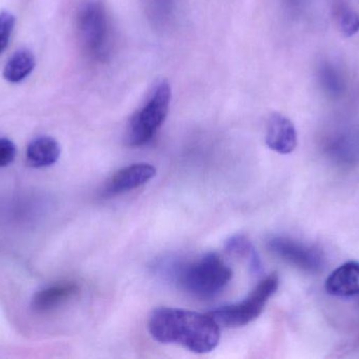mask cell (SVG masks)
<instances>
[{"mask_svg":"<svg viewBox=\"0 0 359 359\" xmlns=\"http://www.w3.org/2000/svg\"><path fill=\"white\" fill-rule=\"evenodd\" d=\"M149 331L159 343L176 344L196 354L213 351L221 339L219 326L209 314L175 308L154 310Z\"/></svg>","mask_w":359,"mask_h":359,"instance_id":"1","label":"cell"},{"mask_svg":"<svg viewBox=\"0 0 359 359\" xmlns=\"http://www.w3.org/2000/svg\"><path fill=\"white\" fill-rule=\"evenodd\" d=\"M166 267V273L180 288L200 299L219 294L232 278L231 269L217 253H207L196 261Z\"/></svg>","mask_w":359,"mask_h":359,"instance_id":"2","label":"cell"},{"mask_svg":"<svg viewBox=\"0 0 359 359\" xmlns=\"http://www.w3.org/2000/svg\"><path fill=\"white\" fill-rule=\"evenodd\" d=\"M172 90L165 80L154 88L147 103L130 118L128 128V143L132 147L147 145L165 122L170 110Z\"/></svg>","mask_w":359,"mask_h":359,"instance_id":"3","label":"cell"},{"mask_svg":"<svg viewBox=\"0 0 359 359\" xmlns=\"http://www.w3.org/2000/svg\"><path fill=\"white\" fill-rule=\"evenodd\" d=\"M77 27L80 41L88 55L97 60L109 56L111 30L107 10L98 0H86L78 10Z\"/></svg>","mask_w":359,"mask_h":359,"instance_id":"4","label":"cell"},{"mask_svg":"<svg viewBox=\"0 0 359 359\" xmlns=\"http://www.w3.org/2000/svg\"><path fill=\"white\" fill-rule=\"evenodd\" d=\"M280 285L278 274H270L264 278L251 294L242 303L217 308L209 312V315L219 327L238 328L257 320L265 309L269 299L276 294Z\"/></svg>","mask_w":359,"mask_h":359,"instance_id":"5","label":"cell"},{"mask_svg":"<svg viewBox=\"0 0 359 359\" xmlns=\"http://www.w3.org/2000/svg\"><path fill=\"white\" fill-rule=\"evenodd\" d=\"M267 247L274 256L302 271L316 274L324 269V253L311 244L286 236H273L268 240Z\"/></svg>","mask_w":359,"mask_h":359,"instance_id":"6","label":"cell"},{"mask_svg":"<svg viewBox=\"0 0 359 359\" xmlns=\"http://www.w3.org/2000/svg\"><path fill=\"white\" fill-rule=\"evenodd\" d=\"M156 174L157 170L153 164L145 162L130 164L118 171L107 181L101 190V195L111 197L138 189L151 181Z\"/></svg>","mask_w":359,"mask_h":359,"instance_id":"7","label":"cell"},{"mask_svg":"<svg viewBox=\"0 0 359 359\" xmlns=\"http://www.w3.org/2000/svg\"><path fill=\"white\" fill-rule=\"evenodd\" d=\"M266 143L276 153H292L297 145V133L293 122L282 114H272L267 122Z\"/></svg>","mask_w":359,"mask_h":359,"instance_id":"8","label":"cell"},{"mask_svg":"<svg viewBox=\"0 0 359 359\" xmlns=\"http://www.w3.org/2000/svg\"><path fill=\"white\" fill-rule=\"evenodd\" d=\"M78 292H79V288L74 282H59V284L46 287L34 295L32 299V309L38 313L54 311L73 299Z\"/></svg>","mask_w":359,"mask_h":359,"instance_id":"9","label":"cell"},{"mask_svg":"<svg viewBox=\"0 0 359 359\" xmlns=\"http://www.w3.org/2000/svg\"><path fill=\"white\" fill-rule=\"evenodd\" d=\"M327 293L335 297L359 295V263L348 261L332 272L325 285Z\"/></svg>","mask_w":359,"mask_h":359,"instance_id":"10","label":"cell"},{"mask_svg":"<svg viewBox=\"0 0 359 359\" xmlns=\"http://www.w3.org/2000/svg\"><path fill=\"white\" fill-rule=\"evenodd\" d=\"M61 148L56 139L50 136H40L27 145V159L33 168H46L58 162Z\"/></svg>","mask_w":359,"mask_h":359,"instance_id":"11","label":"cell"},{"mask_svg":"<svg viewBox=\"0 0 359 359\" xmlns=\"http://www.w3.org/2000/svg\"><path fill=\"white\" fill-rule=\"evenodd\" d=\"M35 56L31 51H16L4 65V78L11 84H18L27 77L35 67Z\"/></svg>","mask_w":359,"mask_h":359,"instance_id":"12","label":"cell"},{"mask_svg":"<svg viewBox=\"0 0 359 359\" xmlns=\"http://www.w3.org/2000/svg\"><path fill=\"white\" fill-rule=\"evenodd\" d=\"M226 250L232 254L238 255V256L249 259L251 268L255 272H259L261 270V259H259L255 249L253 248L252 244L245 236L236 235L230 238L226 242Z\"/></svg>","mask_w":359,"mask_h":359,"instance_id":"13","label":"cell"},{"mask_svg":"<svg viewBox=\"0 0 359 359\" xmlns=\"http://www.w3.org/2000/svg\"><path fill=\"white\" fill-rule=\"evenodd\" d=\"M320 81L324 90L330 96H341L344 92V80L341 74L331 63H324L320 67Z\"/></svg>","mask_w":359,"mask_h":359,"instance_id":"14","label":"cell"},{"mask_svg":"<svg viewBox=\"0 0 359 359\" xmlns=\"http://www.w3.org/2000/svg\"><path fill=\"white\" fill-rule=\"evenodd\" d=\"M339 25L343 35L351 37L359 32V15L349 8H341L339 14Z\"/></svg>","mask_w":359,"mask_h":359,"instance_id":"15","label":"cell"},{"mask_svg":"<svg viewBox=\"0 0 359 359\" xmlns=\"http://www.w3.org/2000/svg\"><path fill=\"white\" fill-rule=\"evenodd\" d=\"M15 17L10 12L0 13V54L6 50L14 30Z\"/></svg>","mask_w":359,"mask_h":359,"instance_id":"16","label":"cell"},{"mask_svg":"<svg viewBox=\"0 0 359 359\" xmlns=\"http://www.w3.org/2000/svg\"><path fill=\"white\" fill-rule=\"evenodd\" d=\"M334 154H339V158L351 159L359 154V143L350 137H341L332 147Z\"/></svg>","mask_w":359,"mask_h":359,"instance_id":"17","label":"cell"},{"mask_svg":"<svg viewBox=\"0 0 359 359\" xmlns=\"http://www.w3.org/2000/svg\"><path fill=\"white\" fill-rule=\"evenodd\" d=\"M16 145L8 138H0V168L8 167L16 157Z\"/></svg>","mask_w":359,"mask_h":359,"instance_id":"18","label":"cell"},{"mask_svg":"<svg viewBox=\"0 0 359 359\" xmlns=\"http://www.w3.org/2000/svg\"><path fill=\"white\" fill-rule=\"evenodd\" d=\"M162 2H168V0H161Z\"/></svg>","mask_w":359,"mask_h":359,"instance_id":"19","label":"cell"}]
</instances>
